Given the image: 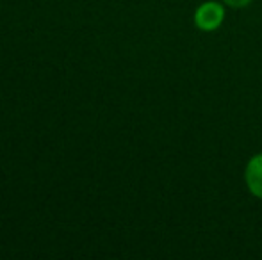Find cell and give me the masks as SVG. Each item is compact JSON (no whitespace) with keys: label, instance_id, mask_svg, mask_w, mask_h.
Instances as JSON below:
<instances>
[{"label":"cell","instance_id":"obj_1","mask_svg":"<svg viewBox=\"0 0 262 260\" xmlns=\"http://www.w3.org/2000/svg\"><path fill=\"white\" fill-rule=\"evenodd\" d=\"M225 20V9L221 4L207 0L200 4L198 9L194 11V25L204 32H212L221 27Z\"/></svg>","mask_w":262,"mask_h":260},{"label":"cell","instance_id":"obj_2","mask_svg":"<svg viewBox=\"0 0 262 260\" xmlns=\"http://www.w3.org/2000/svg\"><path fill=\"white\" fill-rule=\"evenodd\" d=\"M245 182L248 191L262 200V153H257L248 160L245 168Z\"/></svg>","mask_w":262,"mask_h":260},{"label":"cell","instance_id":"obj_3","mask_svg":"<svg viewBox=\"0 0 262 260\" xmlns=\"http://www.w3.org/2000/svg\"><path fill=\"white\" fill-rule=\"evenodd\" d=\"M223 4H227L228 7H234V9H241V7H246L253 2V0H221Z\"/></svg>","mask_w":262,"mask_h":260}]
</instances>
